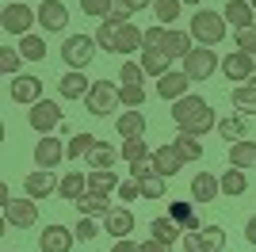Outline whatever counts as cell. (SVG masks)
Listing matches in <instances>:
<instances>
[{
    "label": "cell",
    "instance_id": "1",
    "mask_svg": "<svg viewBox=\"0 0 256 252\" xmlns=\"http://www.w3.org/2000/svg\"><path fill=\"white\" fill-rule=\"evenodd\" d=\"M172 122L195 138H203L206 130H218V115H214V107L206 104L203 96H180L172 104Z\"/></svg>",
    "mask_w": 256,
    "mask_h": 252
},
{
    "label": "cell",
    "instance_id": "2",
    "mask_svg": "<svg viewBox=\"0 0 256 252\" xmlns=\"http://www.w3.org/2000/svg\"><path fill=\"white\" fill-rule=\"evenodd\" d=\"M226 16L222 12H206V8H199L192 16V27H188V34L192 38H199V46H218V42L226 38Z\"/></svg>",
    "mask_w": 256,
    "mask_h": 252
},
{
    "label": "cell",
    "instance_id": "3",
    "mask_svg": "<svg viewBox=\"0 0 256 252\" xmlns=\"http://www.w3.org/2000/svg\"><path fill=\"white\" fill-rule=\"evenodd\" d=\"M122 104L118 100V88L111 80H92V88H88L84 96V107H88V115H96V118H107L115 107Z\"/></svg>",
    "mask_w": 256,
    "mask_h": 252
},
{
    "label": "cell",
    "instance_id": "4",
    "mask_svg": "<svg viewBox=\"0 0 256 252\" xmlns=\"http://www.w3.org/2000/svg\"><path fill=\"white\" fill-rule=\"evenodd\" d=\"M38 23V8H27V4H4V12H0V27H4V34H31V27Z\"/></svg>",
    "mask_w": 256,
    "mask_h": 252
},
{
    "label": "cell",
    "instance_id": "5",
    "mask_svg": "<svg viewBox=\"0 0 256 252\" xmlns=\"http://www.w3.org/2000/svg\"><path fill=\"white\" fill-rule=\"evenodd\" d=\"M92 58H96V38L92 34H69L62 42V62L69 69H84V65H92Z\"/></svg>",
    "mask_w": 256,
    "mask_h": 252
},
{
    "label": "cell",
    "instance_id": "6",
    "mask_svg": "<svg viewBox=\"0 0 256 252\" xmlns=\"http://www.w3.org/2000/svg\"><path fill=\"white\" fill-rule=\"evenodd\" d=\"M218 69H222V62H218V54H214L210 46H195V50L184 58V73L192 76V80H210Z\"/></svg>",
    "mask_w": 256,
    "mask_h": 252
},
{
    "label": "cell",
    "instance_id": "7",
    "mask_svg": "<svg viewBox=\"0 0 256 252\" xmlns=\"http://www.w3.org/2000/svg\"><path fill=\"white\" fill-rule=\"evenodd\" d=\"M184 248L188 252H222L226 248V230L222 226H203V230L184 233Z\"/></svg>",
    "mask_w": 256,
    "mask_h": 252
},
{
    "label": "cell",
    "instance_id": "8",
    "mask_svg": "<svg viewBox=\"0 0 256 252\" xmlns=\"http://www.w3.org/2000/svg\"><path fill=\"white\" fill-rule=\"evenodd\" d=\"M27 126L38 130V134H54V130H62V107L54 104V100H38V104L27 111Z\"/></svg>",
    "mask_w": 256,
    "mask_h": 252
},
{
    "label": "cell",
    "instance_id": "9",
    "mask_svg": "<svg viewBox=\"0 0 256 252\" xmlns=\"http://www.w3.org/2000/svg\"><path fill=\"white\" fill-rule=\"evenodd\" d=\"M8 100H12V104H27V107H34L38 100H42V80H38V76H31V73L12 76V84H8Z\"/></svg>",
    "mask_w": 256,
    "mask_h": 252
},
{
    "label": "cell",
    "instance_id": "10",
    "mask_svg": "<svg viewBox=\"0 0 256 252\" xmlns=\"http://www.w3.org/2000/svg\"><path fill=\"white\" fill-rule=\"evenodd\" d=\"M38 27L46 34H62L69 27V8H65V0H46L38 4Z\"/></svg>",
    "mask_w": 256,
    "mask_h": 252
},
{
    "label": "cell",
    "instance_id": "11",
    "mask_svg": "<svg viewBox=\"0 0 256 252\" xmlns=\"http://www.w3.org/2000/svg\"><path fill=\"white\" fill-rule=\"evenodd\" d=\"M62 188V180L54 176V168H38V172H31V176L23 180V191H27V199H46V195H54V191Z\"/></svg>",
    "mask_w": 256,
    "mask_h": 252
},
{
    "label": "cell",
    "instance_id": "12",
    "mask_svg": "<svg viewBox=\"0 0 256 252\" xmlns=\"http://www.w3.org/2000/svg\"><path fill=\"white\" fill-rule=\"evenodd\" d=\"M34 218H38V206L34 199H12L4 206V226H16V230H31Z\"/></svg>",
    "mask_w": 256,
    "mask_h": 252
},
{
    "label": "cell",
    "instance_id": "13",
    "mask_svg": "<svg viewBox=\"0 0 256 252\" xmlns=\"http://www.w3.org/2000/svg\"><path fill=\"white\" fill-rule=\"evenodd\" d=\"M222 73L230 76L234 84H245L248 76L256 73V58H252V54H241V50L226 54V58H222Z\"/></svg>",
    "mask_w": 256,
    "mask_h": 252
},
{
    "label": "cell",
    "instance_id": "14",
    "mask_svg": "<svg viewBox=\"0 0 256 252\" xmlns=\"http://www.w3.org/2000/svg\"><path fill=\"white\" fill-rule=\"evenodd\" d=\"M73 237L76 233L69 230V226H46V230L38 233V248L42 252H69L73 248Z\"/></svg>",
    "mask_w": 256,
    "mask_h": 252
},
{
    "label": "cell",
    "instance_id": "15",
    "mask_svg": "<svg viewBox=\"0 0 256 252\" xmlns=\"http://www.w3.org/2000/svg\"><path fill=\"white\" fill-rule=\"evenodd\" d=\"M62 157H65V142L58 134H42V142L34 146V164L38 168H54Z\"/></svg>",
    "mask_w": 256,
    "mask_h": 252
},
{
    "label": "cell",
    "instance_id": "16",
    "mask_svg": "<svg viewBox=\"0 0 256 252\" xmlns=\"http://www.w3.org/2000/svg\"><path fill=\"white\" fill-rule=\"evenodd\" d=\"M153 160H157V172L160 176H176L188 160H184V153L176 149V142H164L160 149H153Z\"/></svg>",
    "mask_w": 256,
    "mask_h": 252
},
{
    "label": "cell",
    "instance_id": "17",
    "mask_svg": "<svg viewBox=\"0 0 256 252\" xmlns=\"http://www.w3.org/2000/svg\"><path fill=\"white\" fill-rule=\"evenodd\" d=\"M188 84H192V76H188V73H172V69H168L164 76H157V96L176 104L180 96H188Z\"/></svg>",
    "mask_w": 256,
    "mask_h": 252
},
{
    "label": "cell",
    "instance_id": "18",
    "mask_svg": "<svg viewBox=\"0 0 256 252\" xmlns=\"http://www.w3.org/2000/svg\"><path fill=\"white\" fill-rule=\"evenodd\" d=\"M88 88H92V80L84 76V69H69V73L58 80V92H62L65 100H84Z\"/></svg>",
    "mask_w": 256,
    "mask_h": 252
},
{
    "label": "cell",
    "instance_id": "19",
    "mask_svg": "<svg viewBox=\"0 0 256 252\" xmlns=\"http://www.w3.org/2000/svg\"><path fill=\"white\" fill-rule=\"evenodd\" d=\"M104 230L115 237V241H126L130 233H134V214H130L126 206H118V210H111L104 218Z\"/></svg>",
    "mask_w": 256,
    "mask_h": 252
},
{
    "label": "cell",
    "instance_id": "20",
    "mask_svg": "<svg viewBox=\"0 0 256 252\" xmlns=\"http://www.w3.org/2000/svg\"><path fill=\"white\" fill-rule=\"evenodd\" d=\"M192 42H195V38H192L188 31H172V27H168V34H164V46H160V50L168 54L172 62H184V58H188V54L195 50Z\"/></svg>",
    "mask_w": 256,
    "mask_h": 252
},
{
    "label": "cell",
    "instance_id": "21",
    "mask_svg": "<svg viewBox=\"0 0 256 252\" xmlns=\"http://www.w3.org/2000/svg\"><path fill=\"white\" fill-rule=\"evenodd\" d=\"M222 195V184H218V176H210V172H199V176L192 180V199L195 202H214Z\"/></svg>",
    "mask_w": 256,
    "mask_h": 252
},
{
    "label": "cell",
    "instance_id": "22",
    "mask_svg": "<svg viewBox=\"0 0 256 252\" xmlns=\"http://www.w3.org/2000/svg\"><path fill=\"white\" fill-rule=\"evenodd\" d=\"M222 16H226V23H230V27H237V31H245V27H252V4H248V0H230V4H226L222 8Z\"/></svg>",
    "mask_w": 256,
    "mask_h": 252
},
{
    "label": "cell",
    "instance_id": "23",
    "mask_svg": "<svg viewBox=\"0 0 256 252\" xmlns=\"http://www.w3.org/2000/svg\"><path fill=\"white\" fill-rule=\"evenodd\" d=\"M218 134L226 138V146H234V142H245V138H248V122H245V115H222V118H218Z\"/></svg>",
    "mask_w": 256,
    "mask_h": 252
},
{
    "label": "cell",
    "instance_id": "24",
    "mask_svg": "<svg viewBox=\"0 0 256 252\" xmlns=\"http://www.w3.org/2000/svg\"><path fill=\"white\" fill-rule=\"evenodd\" d=\"M146 115H142V107L138 111H126V115H118V122H115V130L122 134V142H130V138H142L146 134Z\"/></svg>",
    "mask_w": 256,
    "mask_h": 252
},
{
    "label": "cell",
    "instance_id": "25",
    "mask_svg": "<svg viewBox=\"0 0 256 252\" xmlns=\"http://www.w3.org/2000/svg\"><path fill=\"white\" fill-rule=\"evenodd\" d=\"M142 50V31L134 27V23H118L115 31V54H134Z\"/></svg>",
    "mask_w": 256,
    "mask_h": 252
},
{
    "label": "cell",
    "instance_id": "26",
    "mask_svg": "<svg viewBox=\"0 0 256 252\" xmlns=\"http://www.w3.org/2000/svg\"><path fill=\"white\" fill-rule=\"evenodd\" d=\"M230 168H241V172H245V168H256V146L248 138L230 146Z\"/></svg>",
    "mask_w": 256,
    "mask_h": 252
},
{
    "label": "cell",
    "instance_id": "27",
    "mask_svg": "<svg viewBox=\"0 0 256 252\" xmlns=\"http://www.w3.org/2000/svg\"><path fill=\"white\" fill-rule=\"evenodd\" d=\"M118 184H122V180H118L111 168H96V172L88 176V191H92V195H111V191H118Z\"/></svg>",
    "mask_w": 256,
    "mask_h": 252
},
{
    "label": "cell",
    "instance_id": "28",
    "mask_svg": "<svg viewBox=\"0 0 256 252\" xmlns=\"http://www.w3.org/2000/svg\"><path fill=\"white\" fill-rule=\"evenodd\" d=\"M150 237H157L160 244H168V248H172V244L180 241V226H176L168 214H164V218H153L150 222Z\"/></svg>",
    "mask_w": 256,
    "mask_h": 252
},
{
    "label": "cell",
    "instance_id": "29",
    "mask_svg": "<svg viewBox=\"0 0 256 252\" xmlns=\"http://www.w3.org/2000/svg\"><path fill=\"white\" fill-rule=\"evenodd\" d=\"M168 218L176 222V226H180V230H203V226H199V218H195V206L192 202H168Z\"/></svg>",
    "mask_w": 256,
    "mask_h": 252
},
{
    "label": "cell",
    "instance_id": "30",
    "mask_svg": "<svg viewBox=\"0 0 256 252\" xmlns=\"http://www.w3.org/2000/svg\"><path fill=\"white\" fill-rule=\"evenodd\" d=\"M76 210L88 214V218H107V214H111V202H107V195H92V191H88V195L76 199Z\"/></svg>",
    "mask_w": 256,
    "mask_h": 252
},
{
    "label": "cell",
    "instance_id": "31",
    "mask_svg": "<svg viewBox=\"0 0 256 252\" xmlns=\"http://www.w3.org/2000/svg\"><path fill=\"white\" fill-rule=\"evenodd\" d=\"M168 65H172V58L164 50H142V69H146V76H164Z\"/></svg>",
    "mask_w": 256,
    "mask_h": 252
},
{
    "label": "cell",
    "instance_id": "32",
    "mask_svg": "<svg viewBox=\"0 0 256 252\" xmlns=\"http://www.w3.org/2000/svg\"><path fill=\"white\" fill-rule=\"evenodd\" d=\"M58 195L69 202H76L80 195H88V176H80V172H69V176H62V188H58Z\"/></svg>",
    "mask_w": 256,
    "mask_h": 252
},
{
    "label": "cell",
    "instance_id": "33",
    "mask_svg": "<svg viewBox=\"0 0 256 252\" xmlns=\"http://www.w3.org/2000/svg\"><path fill=\"white\" fill-rule=\"evenodd\" d=\"M118 157H122V153H118L111 142H96V146H92V153H88V164H92V168H115Z\"/></svg>",
    "mask_w": 256,
    "mask_h": 252
},
{
    "label": "cell",
    "instance_id": "34",
    "mask_svg": "<svg viewBox=\"0 0 256 252\" xmlns=\"http://www.w3.org/2000/svg\"><path fill=\"white\" fill-rule=\"evenodd\" d=\"M92 146H96V138L80 130V134H73V138H69V142H65V157H69V160H88V153H92Z\"/></svg>",
    "mask_w": 256,
    "mask_h": 252
},
{
    "label": "cell",
    "instance_id": "35",
    "mask_svg": "<svg viewBox=\"0 0 256 252\" xmlns=\"http://www.w3.org/2000/svg\"><path fill=\"white\" fill-rule=\"evenodd\" d=\"M218 184H222V195H245V188H248V180H245V172L241 168H226L222 176H218Z\"/></svg>",
    "mask_w": 256,
    "mask_h": 252
},
{
    "label": "cell",
    "instance_id": "36",
    "mask_svg": "<svg viewBox=\"0 0 256 252\" xmlns=\"http://www.w3.org/2000/svg\"><path fill=\"white\" fill-rule=\"evenodd\" d=\"M230 100H234L237 115H256V88H252V84H237Z\"/></svg>",
    "mask_w": 256,
    "mask_h": 252
},
{
    "label": "cell",
    "instance_id": "37",
    "mask_svg": "<svg viewBox=\"0 0 256 252\" xmlns=\"http://www.w3.org/2000/svg\"><path fill=\"white\" fill-rule=\"evenodd\" d=\"M20 54H23V62H42L46 58V38L42 34H23L20 38Z\"/></svg>",
    "mask_w": 256,
    "mask_h": 252
},
{
    "label": "cell",
    "instance_id": "38",
    "mask_svg": "<svg viewBox=\"0 0 256 252\" xmlns=\"http://www.w3.org/2000/svg\"><path fill=\"white\" fill-rule=\"evenodd\" d=\"M153 12H157V23H176L184 12V0H153Z\"/></svg>",
    "mask_w": 256,
    "mask_h": 252
},
{
    "label": "cell",
    "instance_id": "39",
    "mask_svg": "<svg viewBox=\"0 0 256 252\" xmlns=\"http://www.w3.org/2000/svg\"><path fill=\"white\" fill-rule=\"evenodd\" d=\"M176 149L184 153V160H199V157H203V142H199L195 134H188V130L176 134Z\"/></svg>",
    "mask_w": 256,
    "mask_h": 252
},
{
    "label": "cell",
    "instance_id": "40",
    "mask_svg": "<svg viewBox=\"0 0 256 252\" xmlns=\"http://www.w3.org/2000/svg\"><path fill=\"white\" fill-rule=\"evenodd\" d=\"M142 184V199H164V191H168V176H146V180H138Z\"/></svg>",
    "mask_w": 256,
    "mask_h": 252
},
{
    "label": "cell",
    "instance_id": "41",
    "mask_svg": "<svg viewBox=\"0 0 256 252\" xmlns=\"http://www.w3.org/2000/svg\"><path fill=\"white\" fill-rule=\"evenodd\" d=\"M20 65H23V54L20 50L0 46V73H4V76H20Z\"/></svg>",
    "mask_w": 256,
    "mask_h": 252
},
{
    "label": "cell",
    "instance_id": "42",
    "mask_svg": "<svg viewBox=\"0 0 256 252\" xmlns=\"http://www.w3.org/2000/svg\"><path fill=\"white\" fill-rule=\"evenodd\" d=\"M118 100H122L130 111H138V107L146 104V88H142V84H118Z\"/></svg>",
    "mask_w": 256,
    "mask_h": 252
},
{
    "label": "cell",
    "instance_id": "43",
    "mask_svg": "<svg viewBox=\"0 0 256 252\" xmlns=\"http://www.w3.org/2000/svg\"><path fill=\"white\" fill-rule=\"evenodd\" d=\"M122 157L134 164V160H146V157H153V153H150V146H146V138H130V142H122Z\"/></svg>",
    "mask_w": 256,
    "mask_h": 252
},
{
    "label": "cell",
    "instance_id": "44",
    "mask_svg": "<svg viewBox=\"0 0 256 252\" xmlns=\"http://www.w3.org/2000/svg\"><path fill=\"white\" fill-rule=\"evenodd\" d=\"M164 34H168V27H146V31H142V50H160V46H164Z\"/></svg>",
    "mask_w": 256,
    "mask_h": 252
},
{
    "label": "cell",
    "instance_id": "45",
    "mask_svg": "<svg viewBox=\"0 0 256 252\" xmlns=\"http://www.w3.org/2000/svg\"><path fill=\"white\" fill-rule=\"evenodd\" d=\"M115 8V0H80V12L84 16H96V20H107Z\"/></svg>",
    "mask_w": 256,
    "mask_h": 252
},
{
    "label": "cell",
    "instance_id": "46",
    "mask_svg": "<svg viewBox=\"0 0 256 252\" xmlns=\"http://www.w3.org/2000/svg\"><path fill=\"white\" fill-rule=\"evenodd\" d=\"M237 50L256 58V23H252V27H245V31H237Z\"/></svg>",
    "mask_w": 256,
    "mask_h": 252
},
{
    "label": "cell",
    "instance_id": "47",
    "mask_svg": "<svg viewBox=\"0 0 256 252\" xmlns=\"http://www.w3.org/2000/svg\"><path fill=\"white\" fill-rule=\"evenodd\" d=\"M130 176H134V180L157 176V160H153V157H146V160H134V164H130Z\"/></svg>",
    "mask_w": 256,
    "mask_h": 252
},
{
    "label": "cell",
    "instance_id": "48",
    "mask_svg": "<svg viewBox=\"0 0 256 252\" xmlns=\"http://www.w3.org/2000/svg\"><path fill=\"white\" fill-rule=\"evenodd\" d=\"M96 233H100V226H96L92 218H88V214H84L80 222H76V241H92Z\"/></svg>",
    "mask_w": 256,
    "mask_h": 252
},
{
    "label": "cell",
    "instance_id": "49",
    "mask_svg": "<svg viewBox=\"0 0 256 252\" xmlns=\"http://www.w3.org/2000/svg\"><path fill=\"white\" fill-rule=\"evenodd\" d=\"M122 84H142L146 80V69H142V65H122Z\"/></svg>",
    "mask_w": 256,
    "mask_h": 252
},
{
    "label": "cell",
    "instance_id": "50",
    "mask_svg": "<svg viewBox=\"0 0 256 252\" xmlns=\"http://www.w3.org/2000/svg\"><path fill=\"white\" fill-rule=\"evenodd\" d=\"M118 195H122V199H138V195H142V184H138V180H134V176H130V180H122V184H118Z\"/></svg>",
    "mask_w": 256,
    "mask_h": 252
},
{
    "label": "cell",
    "instance_id": "51",
    "mask_svg": "<svg viewBox=\"0 0 256 252\" xmlns=\"http://www.w3.org/2000/svg\"><path fill=\"white\" fill-rule=\"evenodd\" d=\"M130 16H134V12H130L126 4H118V0H115V8H111V16H107V20H111V23H130Z\"/></svg>",
    "mask_w": 256,
    "mask_h": 252
},
{
    "label": "cell",
    "instance_id": "52",
    "mask_svg": "<svg viewBox=\"0 0 256 252\" xmlns=\"http://www.w3.org/2000/svg\"><path fill=\"white\" fill-rule=\"evenodd\" d=\"M138 252H168V244H160L157 237H150V241H138Z\"/></svg>",
    "mask_w": 256,
    "mask_h": 252
},
{
    "label": "cell",
    "instance_id": "53",
    "mask_svg": "<svg viewBox=\"0 0 256 252\" xmlns=\"http://www.w3.org/2000/svg\"><path fill=\"white\" fill-rule=\"evenodd\" d=\"M118 4H126L130 12H142V8H153V0H118Z\"/></svg>",
    "mask_w": 256,
    "mask_h": 252
},
{
    "label": "cell",
    "instance_id": "54",
    "mask_svg": "<svg viewBox=\"0 0 256 252\" xmlns=\"http://www.w3.org/2000/svg\"><path fill=\"white\" fill-rule=\"evenodd\" d=\"M245 241L256 248V218H248V222H245Z\"/></svg>",
    "mask_w": 256,
    "mask_h": 252
},
{
    "label": "cell",
    "instance_id": "55",
    "mask_svg": "<svg viewBox=\"0 0 256 252\" xmlns=\"http://www.w3.org/2000/svg\"><path fill=\"white\" fill-rule=\"evenodd\" d=\"M111 252H138V244H134V241H118Z\"/></svg>",
    "mask_w": 256,
    "mask_h": 252
},
{
    "label": "cell",
    "instance_id": "56",
    "mask_svg": "<svg viewBox=\"0 0 256 252\" xmlns=\"http://www.w3.org/2000/svg\"><path fill=\"white\" fill-rule=\"evenodd\" d=\"M184 4H203V0H184Z\"/></svg>",
    "mask_w": 256,
    "mask_h": 252
},
{
    "label": "cell",
    "instance_id": "57",
    "mask_svg": "<svg viewBox=\"0 0 256 252\" xmlns=\"http://www.w3.org/2000/svg\"><path fill=\"white\" fill-rule=\"evenodd\" d=\"M248 4H252V12H256V0H248Z\"/></svg>",
    "mask_w": 256,
    "mask_h": 252
},
{
    "label": "cell",
    "instance_id": "58",
    "mask_svg": "<svg viewBox=\"0 0 256 252\" xmlns=\"http://www.w3.org/2000/svg\"><path fill=\"white\" fill-rule=\"evenodd\" d=\"M4 252H8V248H4Z\"/></svg>",
    "mask_w": 256,
    "mask_h": 252
}]
</instances>
